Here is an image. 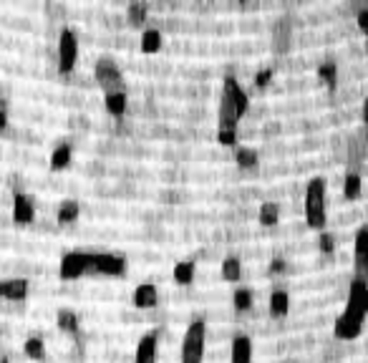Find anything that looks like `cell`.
<instances>
[{
    "mask_svg": "<svg viewBox=\"0 0 368 363\" xmlns=\"http://www.w3.org/2000/svg\"><path fill=\"white\" fill-rule=\"evenodd\" d=\"M250 109V98L235 76L222 81L217 109V141L222 146H237V124Z\"/></svg>",
    "mask_w": 368,
    "mask_h": 363,
    "instance_id": "obj_1",
    "label": "cell"
},
{
    "mask_svg": "<svg viewBox=\"0 0 368 363\" xmlns=\"http://www.w3.org/2000/svg\"><path fill=\"white\" fill-rule=\"evenodd\" d=\"M303 215L310 230H326V179L323 177H313L308 182L305 197H303Z\"/></svg>",
    "mask_w": 368,
    "mask_h": 363,
    "instance_id": "obj_2",
    "label": "cell"
},
{
    "mask_svg": "<svg viewBox=\"0 0 368 363\" xmlns=\"http://www.w3.org/2000/svg\"><path fill=\"white\" fill-rule=\"evenodd\" d=\"M205 345H207V323L205 318H194L187 326V331H184V338H182L179 361L202 363L205 361Z\"/></svg>",
    "mask_w": 368,
    "mask_h": 363,
    "instance_id": "obj_3",
    "label": "cell"
},
{
    "mask_svg": "<svg viewBox=\"0 0 368 363\" xmlns=\"http://www.w3.org/2000/svg\"><path fill=\"white\" fill-rule=\"evenodd\" d=\"M79 63V36L71 28H61L58 33V73L68 76Z\"/></svg>",
    "mask_w": 368,
    "mask_h": 363,
    "instance_id": "obj_4",
    "label": "cell"
},
{
    "mask_svg": "<svg viewBox=\"0 0 368 363\" xmlns=\"http://www.w3.org/2000/svg\"><path fill=\"white\" fill-rule=\"evenodd\" d=\"M84 275H91V253L73 250L66 253L58 262V278L61 280H79Z\"/></svg>",
    "mask_w": 368,
    "mask_h": 363,
    "instance_id": "obj_5",
    "label": "cell"
},
{
    "mask_svg": "<svg viewBox=\"0 0 368 363\" xmlns=\"http://www.w3.org/2000/svg\"><path fill=\"white\" fill-rule=\"evenodd\" d=\"M94 79H96V84L103 89V94L121 91V84H124L119 63H116L114 58H109V56H103V58L96 60V66H94Z\"/></svg>",
    "mask_w": 368,
    "mask_h": 363,
    "instance_id": "obj_6",
    "label": "cell"
},
{
    "mask_svg": "<svg viewBox=\"0 0 368 363\" xmlns=\"http://www.w3.org/2000/svg\"><path fill=\"white\" fill-rule=\"evenodd\" d=\"M91 275L124 278L127 275V260L114 253H91Z\"/></svg>",
    "mask_w": 368,
    "mask_h": 363,
    "instance_id": "obj_7",
    "label": "cell"
},
{
    "mask_svg": "<svg viewBox=\"0 0 368 363\" xmlns=\"http://www.w3.org/2000/svg\"><path fill=\"white\" fill-rule=\"evenodd\" d=\"M363 323H366V318H361V315L350 313V310L343 308V313H341L338 318H336V323H333V336L338 340H356L363 331Z\"/></svg>",
    "mask_w": 368,
    "mask_h": 363,
    "instance_id": "obj_8",
    "label": "cell"
},
{
    "mask_svg": "<svg viewBox=\"0 0 368 363\" xmlns=\"http://www.w3.org/2000/svg\"><path fill=\"white\" fill-rule=\"evenodd\" d=\"M345 310L366 318L368 313V288H366V275H356L350 280L348 288V302H345Z\"/></svg>",
    "mask_w": 368,
    "mask_h": 363,
    "instance_id": "obj_9",
    "label": "cell"
},
{
    "mask_svg": "<svg viewBox=\"0 0 368 363\" xmlns=\"http://www.w3.org/2000/svg\"><path fill=\"white\" fill-rule=\"evenodd\" d=\"M13 222L20 227L36 222V200L28 192L13 194Z\"/></svg>",
    "mask_w": 368,
    "mask_h": 363,
    "instance_id": "obj_10",
    "label": "cell"
},
{
    "mask_svg": "<svg viewBox=\"0 0 368 363\" xmlns=\"http://www.w3.org/2000/svg\"><path fill=\"white\" fill-rule=\"evenodd\" d=\"M157 353H159V331H149L137 343L134 363H157Z\"/></svg>",
    "mask_w": 368,
    "mask_h": 363,
    "instance_id": "obj_11",
    "label": "cell"
},
{
    "mask_svg": "<svg viewBox=\"0 0 368 363\" xmlns=\"http://www.w3.org/2000/svg\"><path fill=\"white\" fill-rule=\"evenodd\" d=\"M134 308L139 310H151L159 305V291L154 283H141L134 288V295H132Z\"/></svg>",
    "mask_w": 368,
    "mask_h": 363,
    "instance_id": "obj_12",
    "label": "cell"
},
{
    "mask_svg": "<svg viewBox=\"0 0 368 363\" xmlns=\"http://www.w3.org/2000/svg\"><path fill=\"white\" fill-rule=\"evenodd\" d=\"M229 363H253V338L235 336L229 343Z\"/></svg>",
    "mask_w": 368,
    "mask_h": 363,
    "instance_id": "obj_13",
    "label": "cell"
},
{
    "mask_svg": "<svg viewBox=\"0 0 368 363\" xmlns=\"http://www.w3.org/2000/svg\"><path fill=\"white\" fill-rule=\"evenodd\" d=\"M56 326H58L61 333H66L71 338H79L81 336V321L71 308H61L58 313H56Z\"/></svg>",
    "mask_w": 368,
    "mask_h": 363,
    "instance_id": "obj_14",
    "label": "cell"
},
{
    "mask_svg": "<svg viewBox=\"0 0 368 363\" xmlns=\"http://www.w3.org/2000/svg\"><path fill=\"white\" fill-rule=\"evenodd\" d=\"M30 293V283L25 278H13V280H3V298L13 302L25 300Z\"/></svg>",
    "mask_w": 368,
    "mask_h": 363,
    "instance_id": "obj_15",
    "label": "cell"
},
{
    "mask_svg": "<svg viewBox=\"0 0 368 363\" xmlns=\"http://www.w3.org/2000/svg\"><path fill=\"white\" fill-rule=\"evenodd\" d=\"M103 106H106V111H109L111 116L121 119V116L127 114V109H129L127 91H111V94H103Z\"/></svg>",
    "mask_w": 368,
    "mask_h": 363,
    "instance_id": "obj_16",
    "label": "cell"
},
{
    "mask_svg": "<svg viewBox=\"0 0 368 363\" xmlns=\"http://www.w3.org/2000/svg\"><path fill=\"white\" fill-rule=\"evenodd\" d=\"M267 310H270L272 318H285L290 310V295L283 288H275L270 293V302H267Z\"/></svg>",
    "mask_w": 368,
    "mask_h": 363,
    "instance_id": "obj_17",
    "label": "cell"
},
{
    "mask_svg": "<svg viewBox=\"0 0 368 363\" xmlns=\"http://www.w3.org/2000/svg\"><path fill=\"white\" fill-rule=\"evenodd\" d=\"M81 217V205L76 200H63L56 210V222L58 224H73Z\"/></svg>",
    "mask_w": 368,
    "mask_h": 363,
    "instance_id": "obj_18",
    "label": "cell"
},
{
    "mask_svg": "<svg viewBox=\"0 0 368 363\" xmlns=\"http://www.w3.org/2000/svg\"><path fill=\"white\" fill-rule=\"evenodd\" d=\"M73 159V146L71 144H58L53 151H51V172H63L71 164Z\"/></svg>",
    "mask_w": 368,
    "mask_h": 363,
    "instance_id": "obj_19",
    "label": "cell"
},
{
    "mask_svg": "<svg viewBox=\"0 0 368 363\" xmlns=\"http://www.w3.org/2000/svg\"><path fill=\"white\" fill-rule=\"evenodd\" d=\"M194 275H197V262H194V260L177 262L175 270H172V278H175L177 285H192L194 283Z\"/></svg>",
    "mask_w": 368,
    "mask_h": 363,
    "instance_id": "obj_20",
    "label": "cell"
},
{
    "mask_svg": "<svg viewBox=\"0 0 368 363\" xmlns=\"http://www.w3.org/2000/svg\"><path fill=\"white\" fill-rule=\"evenodd\" d=\"M141 53L151 56V53H159L162 51V30L157 28H146L144 33H141Z\"/></svg>",
    "mask_w": 368,
    "mask_h": 363,
    "instance_id": "obj_21",
    "label": "cell"
},
{
    "mask_svg": "<svg viewBox=\"0 0 368 363\" xmlns=\"http://www.w3.org/2000/svg\"><path fill=\"white\" fill-rule=\"evenodd\" d=\"M258 222L262 227H275L280 222V207L275 202H262L258 212Z\"/></svg>",
    "mask_w": 368,
    "mask_h": 363,
    "instance_id": "obj_22",
    "label": "cell"
},
{
    "mask_svg": "<svg viewBox=\"0 0 368 363\" xmlns=\"http://www.w3.org/2000/svg\"><path fill=\"white\" fill-rule=\"evenodd\" d=\"M235 162L240 170H255L260 164V154L253 146H237L235 149Z\"/></svg>",
    "mask_w": 368,
    "mask_h": 363,
    "instance_id": "obj_23",
    "label": "cell"
},
{
    "mask_svg": "<svg viewBox=\"0 0 368 363\" xmlns=\"http://www.w3.org/2000/svg\"><path fill=\"white\" fill-rule=\"evenodd\" d=\"M356 275H363L366 270V245H368V230L366 227H358L356 232Z\"/></svg>",
    "mask_w": 368,
    "mask_h": 363,
    "instance_id": "obj_24",
    "label": "cell"
},
{
    "mask_svg": "<svg viewBox=\"0 0 368 363\" xmlns=\"http://www.w3.org/2000/svg\"><path fill=\"white\" fill-rule=\"evenodd\" d=\"M220 272H222V278L227 280V283H240V280H242V262H240V257H224Z\"/></svg>",
    "mask_w": 368,
    "mask_h": 363,
    "instance_id": "obj_25",
    "label": "cell"
},
{
    "mask_svg": "<svg viewBox=\"0 0 368 363\" xmlns=\"http://www.w3.org/2000/svg\"><path fill=\"white\" fill-rule=\"evenodd\" d=\"M253 291L250 288H237L235 293H232V308H235V313H248V310H253Z\"/></svg>",
    "mask_w": 368,
    "mask_h": 363,
    "instance_id": "obj_26",
    "label": "cell"
},
{
    "mask_svg": "<svg viewBox=\"0 0 368 363\" xmlns=\"http://www.w3.org/2000/svg\"><path fill=\"white\" fill-rule=\"evenodd\" d=\"M343 194H345V200H361V194H363L361 174H356V172L345 174V179H343Z\"/></svg>",
    "mask_w": 368,
    "mask_h": 363,
    "instance_id": "obj_27",
    "label": "cell"
},
{
    "mask_svg": "<svg viewBox=\"0 0 368 363\" xmlns=\"http://www.w3.org/2000/svg\"><path fill=\"white\" fill-rule=\"evenodd\" d=\"M23 353L30 361H43V358H46V343H43L41 336H30L23 345Z\"/></svg>",
    "mask_w": 368,
    "mask_h": 363,
    "instance_id": "obj_28",
    "label": "cell"
},
{
    "mask_svg": "<svg viewBox=\"0 0 368 363\" xmlns=\"http://www.w3.org/2000/svg\"><path fill=\"white\" fill-rule=\"evenodd\" d=\"M318 79L328 86V89H336L338 84V66L333 63V60H323L318 66Z\"/></svg>",
    "mask_w": 368,
    "mask_h": 363,
    "instance_id": "obj_29",
    "label": "cell"
},
{
    "mask_svg": "<svg viewBox=\"0 0 368 363\" xmlns=\"http://www.w3.org/2000/svg\"><path fill=\"white\" fill-rule=\"evenodd\" d=\"M127 15L132 25H141L146 20V15H149V11H146V6H141V3H132V6L127 8Z\"/></svg>",
    "mask_w": 368,
    "mask_h": 363,
    "instance_id": "obj_30",
    "label": "cell"
},
{
    "mask_svg": "<svg viewBox=\"0 0 368 363\" xmlns=\"http://www.w3.org/2000/svg\"><path fill=\"white\" fill-rule=\"evenodd\" d=\"M318 248H320V253L323 255H333L336 253V237L331 235V232H320V237H318Z\"/></svg>",
    "mask_w": 368,
    "mask_h": 363,
    "instance_id": "obj_31",
    "label": "cell"
},
{
    "mask_svg": "<svg viewBox=\"0 0 368 363\" xmlns=\"http://www.w3.org/2000/svg\"><path fill=\"white\" fill-rule=\"evenodd\" d=\"M270 81H272V68H262V71H258V76H255V86H258V89H265Z\"/></svg>",
    "mask_w": 368,
    "mask_h": 363,
    "instance_id": "obj_32",
    "label": "cell"
},
{
    "mask_svg": "<svg viewBox=\"0 0 368 363\" xmlns=\"http://www.w3.org/2000/svg\"><path fill=\"white\" fill-rule=\"evenodd\" d=\"M288 270V262L283 260V257H275V260L270 262V275H280V272Z\"/></svg>",
    "mask_w": 368,
    "mask_h": 363,
    "instance_id": "obj_33",
    "label": "cell"
},
{
    "mask_svg": "<svg viewBox=\"0 0 368 363\" xmlns=\"http://www.w3.org/2000/svg\"><path fill=\"white\" fill-rule=\"evenodd\" d=\"M8 127V103L0 101V132H6Z\"/></svg>",
    "mask_w": 368,
    "mask_h": 363,
    "instance_id": "obj_34",
    "label": "cell"
},
{
    "mask_svg": "<svg viewBox=\"0 0 368 363\" xmlns=\"http://www.w3.org/2000/svg\"><path fill=\"white\" fill-rule=\"evenodd\" d=\"M366 20H368V11H361L358 13V25H361V30H366Z\"/></svg>",
    "mask_w": 368,
    "mask_h": 363,
    "instance_id": "obj_35",
    "label": "cell"
},
{
    "mask_svg": "<svg viewBox=\"0 0 368 363\" xmlns=\"http://www.w3.org/2000/svg\"><path fill=\"white\" fill-rule=\"evenodd\" d=\"M0 363H11V361H8V356H0Z\"/></svg>",
    "mask_w": 368,
    "mask_h": 363,
    "instance_id": "obj_36",
    "label": "cell"
},
{
    "mask_svg": "<svg viewBox=\"0 0 368 363\" xmlns=\"http://www.w3.org/2000/svg\"><path fill=\"white\" fill-rule=\"evenodd\" d=\"M0 298H3V280H0Z\"/></svg>",
    "mask_w": 368,
    "mask_h": 363,
    "instance_id": "obj_37",
    "label": "cell"
}]
</instances>
